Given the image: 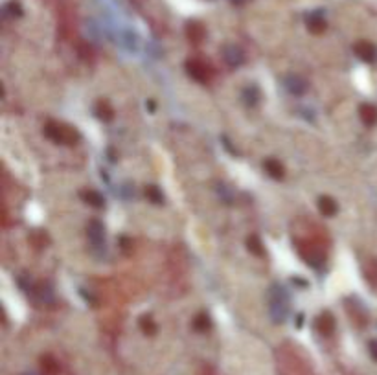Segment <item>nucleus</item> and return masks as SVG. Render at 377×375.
<instances>
[{"instance_id":"ddd939ff","label":"nucleus","mask_w":377,"mask_h":375,"mask_svg":"<svg viewBox=\"0 0 377 375\" xmlns=\"http://www.w3.org/2000/svg\"><path fill=\"white\" fill-rule=\"evenodd\" d=\"M318 210L324 217H333L339 208H337V203L332 197H320L318 199Z\"/></svg>"},{"instance_id":"9b49d317","label":"nucleus","mask_w":377,"mask_h":375,"mask_svg":"<svg viewBox=\"0 0 377 375\" xmlns=\"http://www.w3.org/2000/svg\"><path fill=\"white\" fill-rule=\"evenodd\" d=\"M286 88L295 96H302L307 90V83L300 76H289L286 77Z\"/></svg>"},{"instance_id":"dca6fc26","label":"nucleus","mask_w":377,"mask_h":375,"mask_svg":"<svg viewBox=\"0 0 377 375\" xmlns=\"http://www.w3.org/2000/svg\"><path fill=\"white\" fill-rule=\"evenodd\" d=\"M243 102L249 107L258 105V102H260V88H258L256 85L247 86V88L243 90Z\"/></svg>"},{"instance_id":"2eb2a0df","label":"nucleus","mask_w":377,"mask_h":375,"mask_svg":"<svg viewBox=\"0 0 377 375\" xmlns=\"http://www.w3.org/2000/svg\"><path fill=\"white\" fill-rule=\"evenodd\" d=\"M302 258L306 259V263L311 265V267H315V269H318L322 263H324V256H322L318 250L315 249H309V252H304V250H300Z\"/></svg>"},{"instance_id":"393cba45","label":"nucleus","mask_w":377,"mask_h":375,"mask_svg":"<svg viewBox=\"0 0 377 375\" xmlns=\"http://www.w3.org/2000/svg\"><path fill=\"white\" fill-rule=\"evenodd\" d=\"M230 2H232V4H235V6H241V4H245L247 0H230Z\"/></svg>"},{"instance_id":"b1692460","label":"nucleus","mask_w":377,"mask_h":375,"mask_svg":"<svg viewBox=\"0 0 377 375\" xmlns=\"http://www.w3.org/2000/svg\"><path fill=\"white\" fill-rule=\"evenodd\" d=\"M368 351H370V355H372V359L377 360V340H372V342L368 344Z\"/></svg>"},{"instance_id":"f03ea898","label":"nucleus","mask_w":377,"mask_h":375,"mask_svg":"<svg viewBox=\"0 0 377 375\" xmlns=\"http://www.w3.org/2000/svg\"><path fill=\"white\" fill-rule=\"evenodd\" d=\"M270 316L276 324L284 322L287 316V294L281 287H272L270 291Z\"/></svg>"},{"instance_id":"f257e3e1","label":"nucleus","mask_w":377,"mask_h":375,"mask_svg":"<svg viewBox=\"0 0 377 375\" xmlns=\"http://www.w3.org/2000/svg\"><path fill=\"white\" fill-rule=\"evenodd\" d=\"M44 134L46 138H50L52 142L56 144H65V146H72L79 140V134L74 127L63 125V123H46L44 127Z\"/></svg>"},{"instance_id":"4468645a","label":"nucleus","mask_w":377,"mask_h":375,"mask_svg":"<svg viewBox=\"0 0 377 375\" xmlns=\"http://www.w3.org/2000/svg\"><path fill=\"white\" fill-rule=\"evenodd\" d=\"M263 167H265V171L269 173V177L284 178V166H281L278 160H274V158H269V160H265V162H263Z\"/></svg>"},{"instance_id":"a211bd4d","label":"nucleus","mask_w":377,"mask_h":375,"mask_svg":"<svg viewBox=\"0 0 377 375\" xmlns=\"http://www.w3.org/2000/svg\"><path fill=\"white\" fill-rule=\"evenodd\" d=\"M41 366H42V370H44L46 375H56L57 371H59V366H57L56 359H54V357H50V355L42 357V359H41Z\"/></svg>"},{"instance_id":"423d86ee","label":"nucleus","mask_w":377,"mask_h":375,"mask_svg":"<svg viewBox=\"0 0 377 375\" xmlns=\"http://www.w3.org/2000/svg\"><path fill=\"white\" fill-rule=\"evenodd\" d=\"M306 24H307V30L311 31V33H322V31L326 30V19H324V13H322L320 10L316 11H311L309 15L306 17Z\"/></svg>"},{"instance_id":"9d476101","label":"nucleus","mask_w":377,"mask_h":375,"mask_svg":"<svg viewBox=\"0 0 377 375\" xmlns=\"http://www.w3.org/2000/svg\"><path fill=\"white\" fill-rule=\"evenodd\" d=\"M204 33H206V31H204V28H203V24H201V22L192 21V22H188V24H186V37H188L194 44H199V42L203 41Z\"/></svg>"},{"instance_id":"f8f14e48","label":"nucleus","mask_w":377,"mask_h":375,"mask_svg":"<svg viewBox=\"0 0 377 375\" xmlns=\"http://www.w3.org/2000/svg\"><path fill=\"white\" fill-rule=\"evenodd\" d=\"M79 195H81V199L85 201V203L94 206V208H103V206H105V199H103V195L102 193L94 192V190H85V192H81Z\"/></svg>"},{"instance_id":"aec40b11","label":"nucleus","mask_w":377,"mask_h":375,"mask_svg":"<svg viewBox=\"0 0 377 375\" xmlns=\"http://www.w3.org/2000/svg\"><path fill=\"white\" fill-rule=\"evenodd\" d=\"M146 197L155 204H162L164 203V195L162 192L158 190L157 186H146Z\"/></svg>"},{"instance_id":"39448f33","label":"nucleus","mask_w":377,"mask_h":375,"mask_svg":"<svg viewBox=\"0 0 377 375\" xmlns=\"http://www.w3.org/2000/svg\"><path fill=\"white\" fill-rule=\"evenodd\" d=\"M353 52L357 54V57H359V59H362V61H366V63H373L377 59V48L372 44V42H368V41L355 42V46H353Z\"/></svg>"},{"instance_id":"4be33fe9","label":"nucleus","mask_w":377,"mask_h":375,"mask_svg":"<svg viewBox=\"0 0 377 375\" xmlns=\"http://www.w3.org/2000/svg\"><path fill=\"white\" fill-rule=\"evenodd\" d=\"M140 330L146 335H155L157 333V324H155V320L151 316H142L140 318Z\"/></svg>"},{"instance_id":"412c9836","label":"nucleus","mask_w":377,"mask_h":375,"mask_svg":"<svg viewBox=\"0 0 377 375\" xmlns=\"http://www.w3.org/2000/svg\"><path fill=\"white\" fill-rule=\"evenodd\" d=\"M96 114L102 120H112V114H114V111H112V107L109 105L107 102H100L96 105Z\"/></svg>"},{"instance_id":"5701e85b","label":"nucleus","mask_w":377,"mask_h":375,"mask_svg":"<svg viewBox=\"0 0 377 375\" xmlns=\"http://www.w3.org/2000/svg\"><path fill=\"white\" fill-rule=\"evenodd\" d=\"M4 15L6 17H21L22 15V10H21V6L17 4V2H10V4H6L4 6Z\"/></svg>"},{"instance_id":"0eeeda50","label":"nucleus","mask_w":377,"mask_h":375,"mask_svg":"<svg viewBox=\"0 0 377 375\" xmlns=\"http://www.w3.org/2000/svg\"><path fill=\"white\" fill-rule=\"evenodd\" d=\"M87 236L94 247H102V245L105 243V228H103V224L100 223V221H96V219L88 223Z\"/></svg>"},{"instance_id":"1a4fd4ad","label":"nucleus","mask_w":377,"mask_h":375,"mask_svg":"<svg viewBox=\"0 0 377 375\" xmlns=\"http://www.w3.org/2000/svg\"><path fill=\"white\" fill-rule=\"evenodd\" d=\"M359 116H361L364 125L373 127L377 123V107L372 105V103H362L359 107Z\"/></svg>"},{"instance_id":"f3484780","label":"nucleus","mask_w":377,"mask_h":375,"mask_svg":"<svg viewBox=\"0 0 377 375\" xmlns=\"http://www.w3.org/2000/svg\"><path fill=\"white\" fill-rule=\"evenodd\" d=\"M247 249L250 250V254H254L258 258H263V256H265L263 243H261V239L258 238V236H250V238L247 239Z\"/></svg>"},{"instance_id":"20e7f679","label":"nucleus","mask_w":377,"mask_h":375,"mask_svg":"<svg viewBox=\"0 0 377 375\" xmlns=\"http://www.w3.org/2000/svg\"><path fill=\"white\" fill-rule=\"evenodd\" d=\"M223 59L226 61V65L235 68V66H241L245 63V54L240 46L235 44H226L223 48Z\"/></svg>"},{"instance_id":"7ed1b4c3","label":"nucleus","mask_w":377,"mask_h":375,"mask_svg":"<svg viewBox=\"0 0 377 375\" xmlns=\"http://www.w3.org/2000/svg\"><path fill=\"white\" fill-rule=\"evenodd\" d=\"M186 70L195 81L199 83H206L210 79V68L206 66V63L199 61V59H190L186 63Z\"/></svg>"},{"instance_id":"6ab92c4d","label":"nucleus","mask_w":377,"mask_h":375,"mask_svg":"<svg viewBox=\"0 0 377 375\" xmlns=\"http://www.w3.org/2000/svg\"><path fill=\"white\" fill-rule=\"evenodd\" d=\"M210 325H212V322H210V316H208V314L201 313V314H197V316H195V320H194V327H195L197 331L204 333V331H208V330H210Z\"/></svg>"},{"instance_id":"6e6552de","label":"nucleus","mask_w":377,"mask_h":375,"mask_svg":"<svg viewBox=\"0 0 377 375\" xmlns=\"http://www.w3.org/2000/svg\"><path fill=\"white\" fill-rule=\"evenodd\" d=\"M316 330H318V333L320 335H326V337H329V335L335 331V318H333L332 313H322L318 318H316Z\"/></svg>"}]
</instances>
